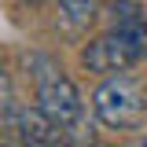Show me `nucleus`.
I'll use <instances>...</instances> for the list:
<instances>
[{
    "label": "nucleus",
    "instance_id": "423d86ee",
    "mask_svg": "<svg viewBox=\"0 0 147 147\" xmlns=\"http://www.w3.org/2000/svg\"><path fill=\"white\" fill-rule=\"evenodd\" d=\"M99 15V4L96 0H59V26L66 33H81L88 30Z\"/></svg>",
    "mask_w": 147,
    "mask_h": 147
},
{
    "label": "nucleus",
    "instance_id": "0eeeda50",
    "mask_svg": "<svg viewBox=\"0 0 147 147\" xmlns=\"http://www.w3.org/2000/svg\"><path fill=\"white\" fill-rule=\"evenodd\" d=\"M136 147H147V140H140V144H136Z\"/></svg>",
    "mask_w": 147,
    "mask_h": 147
},
{
    "label": "nucleus",
    "instance_id": "7ed1b4c3",
    "mask_svg": "<svg viewBox=\"0 0 147 147\" xmlns=\"http://www.w3.org/2000/svg\"><path fill=\"white\" fill-rule=\"evenodd\" d=\"M81 63H85L92 74H125L132 63H140V52H136L121 33L110 30V33L96 37L88 48L81 52Z\"/></svg>",
    "mask_w": 147,
    "mask_h": 147
},
{
    "label": "nucleus",
    "instance_id": "f257e3e1",
    "mask_svg": "<svg viewBox=\"0 0 147 147\" xmlns=\"http://www.w3.org/2000/svg\"><path fill=\"white\" fill-rule=\"evenodd\" d=\"M92 107L96 118L110 129H140L147 121V88L132 74H114L96 88Z\"/></svg>",
    "mask_w": 147,
    "mask_h": 147
},
{
    "label": "nucleus",
    "instance_id": "f03ea898",
    "mask_svg": "<svg viewBox=\"0 0 147 147\" xmlns=\"http://www.w3.org/2000/svg\"><path fill=\"white\" fill-rule=\"evenodd\" d=\"M33 81H37V103L40 110L55 118L59 125H74L81 121V96L74 88V81L55 66L52 59H37L33 63Z\"/></svg>",
    "mask_w": 147,
    "mask_h": 147
},
{
    "label": "nucleus",
    "instance_id": "20e7f679",
    "mask_svg": "<svg viewBox=\"0 0 147 147\" xmlns=\"http://www.w3.org/2000/svg\"><path fill=\"white\" fill-rule=\"evenodd\" d=\"M15 129H18V140L26 147H70V136L63 132L66 125H59L44 110H30V107L18 110Z\"/></svg>",
    "mask_w": 147,
    "mask_h": 147
},
{
    "label": "nucleus",
    "instance_id": "39448f33",
    "mask_svg": "<svg viewBox=\"0 0 147 147\" xmlns=\"http://www.w3.org/2000/svg\"><path fill=\"white\" fill-rule=\"evenodd\" d=\"M110 30L125 37L129 44L140 52V59H147V18H144V11H140V4L118 0L114 11H110Z\"/></svg>",
    "mask_w": 147,
    "mask_h": 147
}]
</instances>
